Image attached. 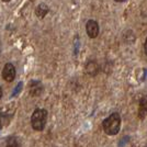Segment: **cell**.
<instances>
[{
  "label": "cell",
  "instance_id": "5bb4252c",
  "mask_svg": "<svg viewBox=\"0 0 147 147\" xmlns=\"http://www.w3.org/2000/svg\"><path fill=\"white\" fill-rule=\"evenodd\" d=\"M2 1H6V2H8V1H10V0H2Z\"/></svg>",
  "mask_w": 147,
  "mask_h": 147
},
{
  "label": "cell",
  "instance_id": "8992f818",
  "mask_svg": "<svg viewBox=\"0 0 147 147\" xmlns=\"http://www.w3.org/2000/svg\"><path fill=\"white\" fill-rule=\"evenodd\" d=\"M100 67L96 61H89L86 65V73L89 76H96L99 73Z\"/></svg>",
  "mask_w": 147,
  "mask_h": 147
},
{
  "label": "cell",
  "instance_id": "ba28073f",
  "mask_svg": "<svg viewBox=\"0 0 147 147\" xmlns=\"http://www.w3.org/2000/svg\"><path fill=\"white\" fill-rule=\"evenodd\" d=\"M49 11V8L45 6V5H41V6H38V8L36 9V14L37 16H40V17H44L46 13Z\"/></svg>",
  "mask_w": 147,
  "mask_h": 147
},
{
  "label": "cell",
  "instance_id": "8fae6325",
  "mask_svg": "<svg viewBox=\"0 0 147 147\" xmlns=\"http://www.w3.org/2000/svg\"><path fill=\"white\" fill-rule=\"evenodd\" d=\"M144 52H145V54L147 55V38L146 41H145V43H144Z\"/></svg>",
  "mask_w": 147,
  "mask_h": 147
},
{
  "label": "cell",
  "instance_id": "4fadbf2b",
  "mask_svg": "<svg viewBox=\"0 0 147 147\" xmlns=\"http://www.w3.org/2000/svg\"><path fill=\"white\" fill-rule=\"evenodd\" d=\"M114 1H117V2H124V1H126V0H114Z\"/></svg>",
  "mask_w": 147,
  "mask_h": 147
},
{
  "label": "cell",
  "instance_id": "277c9868",
  "mask_svg": "<svg viewBox=\"0 0 147 147\" xmlns=\"http://www.w3.org/2000/svg\"><path fill=\"white\" fill-rule=\"evenodd\" d=\"M86 31L90 38H96L99 35V24L94 20H89L86 24Z\"/></svg>",
  "mask_w": 147,
  "mask_h": 147
},
{
  "label": "cell",
  "instance_id": "7c38bea8",
  "mask_svg": "<svg viewBox=\"0 0 147 147\" xmlns=\"http://www.w3.org/2000/svg\"><path fill=\"white\" fill-rule=\"evenodd\" d=\"M2 97V89H1V87H0V99Z\"/></svg>",
  "mask_w": 147,
  "mask_h": 147
},
{
  "label": "cell",
  "instance_id": "30bf717a",
  "mask_svg": "<svg viewBox=\"0 0 147 147\" xmlns=\"http://www.w3.org/2000/svg\"><path fill=\"white\" fill-rule=\"evenodd\" d=\"M129 136H125V137L123 138L122 141L119 143V146H120V147H123V144H125L126 142H129Z\"/></svg>",
  "mask_w": 147,
  "mask_h": 147
},
{
  "label": "cell",
  "instance_id": "9c48e42d",
  "mask_svg": "<svg viewBox=\"0 0 147 147\" xmlns=\"http://www.w3.org/2000/svg\"><path fill=\"white\" fill-rule=\"evenodd\" d=\"M6 147H19V144L14 137H9L7 141Z\"/></svg>",
  "mask_w": 147,
  "mask_h": 147
},
{
  "label": "cell",
  "instance_id": "5b68a950",
  "mask_svg": "<svg viewBox=\"0 0 147 147\" xmlns=\"http://www.w3.org/2000/svg\"><path fill=\"white\" fill-rule=\"evenodd\" d=\"M29 91H30L31 96L37 97V96H40L42 93V91H43V86H42V84L40 81L33 80V81H31L30 85H29Z\"/></svg>",
  "mask_w": 147,
  "mask_h": 147
},
{
  "label": "cell",
  "instance_id": "6da1fadb",
  "mask_svg": "<svg viewBox=\"0 0 147 147\" xmlns=\"http://www.w3.org/2000/svg\"><path fill=\"white\" fill-rule=\"evenodd\" d=\"M103 131L108 135H117L121 127V117L119 113H112L102 123Z\"/></svg>",
  "mask_w": 147,
  "mask_h": 147
},
{
  "label": "cell",
  "instance_id": "52a82bcc",
  "mask_svg": "<svg viewBox=\"0 0 147 147\" xmlns=\"http://www.w3.org/2000/svg\"><path fill=\"white\" fill-rule=\"evenodd\" d=\"M147 114V94L144 96L140 101V109H138V115L140 117H144Z\"/></svg>",
  "mask_w": 147,
  "mask_h": 147
},
{
  "label": "cell",
  "instance_id": "7a4b0ae2",
  "mask_svg": "<svg viewBox=\"0 0 147 147\" xmlns=\"http://www.w3.org/2000/svg\"><path fill=\"white\" fill-rule=\"evenodd\" d=\"M47 111L45 109H36L31 117V125L35 131H43L46 125Z\"/></svg>",
  "mask_w": 147,
  "mask_h": 147
},
{
  "label": "cell",
  "instance_id": "3957f363",
  "mask_svg": "<svg viewBox=\"0 0 147 147\" xmlns=\"http://www.w3.org/2000/svg\"><path fill=\"white\" fill-rule=\"evenodd\" d=\"M2 78L8 81V82H12L16 78V67L12 64L8 63L5 65V67L2 69Z\"/></svg>",
  "mask_w": 147,
  "mask_h": 147
}]
</instances>
